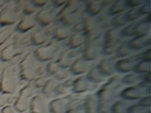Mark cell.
<instances>
[{
    "label": "cell",
    "mask_w": 151,
    "mask_h": 113,
    "mask_svg": "<svg viewBox=\"0 0 151 113\" xmlns=\"http://www.w3.org/2000/svg\"><path fill=\"white\" fill-rule=\"evenodd\" d=\"M80 4L79 1H71L66 2V5L58 14L61 22L71 25L75 24L80 17Z\"/></svg>",
    "instance_id": "6da1fadb"
},
{
    "label": "cell",
    "mask_w": 151,
    "mask_h": 113,
    "mask_svg": "<svg viewBox=\"0 0 151 113\" xmlns=\"http://www.w3.org/2000/svg\"><path fill=\"white\" fill-rule=\"evenodd\" d=\"M17 88V82L12 68L9 66L5 67L1 74L0 89L6 94H12Z\"/></svg>",
    "instance_id": "7a4b0ae2"
},
{
    "label": "cell",
    "mask_w": 151,
    "mask_h": 113,
    "mask_svg": "<svg viewBox=\"0 0 151 113\" xmlns=\"http://www.w3.org/2000/svg\"><path fill=\"white\" fill-rule=\"evenodd\" d=\"M36 63L34 56L28 54L20 63V75L22 79L27 81L32 80L35 75Z\"/></svg>",
    "instance_id": "3957f363"
},
{
    "label": "cell",
    "mask_w": 151,
    "mask_h": 113,
    "mask_svg": "<svg viewBox=\"0 0 151 113\" xmlns=\"http://www.w3.org/2000/svg\"><path fill=\"white\" fill-rule=\"evenodd\" d=\"M147 90L150 91V87L142 84L126 88L122 92V96L127 99H137L147 93Z\"/></svg>",
    "instance_id": "277c9868"
},
{
    "label": "cell",
    "mask_w": 151,
    "mask_h": 113,
    "mask_svg": "<svg viewBox=\"0 0 151 113\" xmlns=\"http://www.w3.org/2000/svg\"><path fill=\"white\" fill-rule=\"evenodd\" d=\"M18 16L16 9L10 6L5 7L0 11V25H6L14 24Z\"/></svg>",
    "instance_id": "5b68a950"
},
{
    "label": "cell",
    "mask_w": 151,
    "mask_h": 113,
    "mask_svg": "<svg viewBox=\"0 0 151 113\" xmlns=\"http://www.w3.org/2000/svg\"><path fill=\"white\" fill-rule=\"evenodd\" d=\"M22 52V47L18 44L14 43L6 46L1 51V59L4 62L9 61Z\"/></svg>",
    "instance_id": "8992f818"
},
{
    "label": "cell",
    "mask_w": 151,
    "mask_h": 113,
    "mask_svg": "<svg viewBox=\"0 0 151 113\" xmlns=\"http://www.w3.org/2000/svg\"><path fill=\"white\" fill-rule=\"evenodd\" d=\"M55 54V48L53 44H48L40 47L35 51V57L42 61L50 60Z\"/></svg>",
    "instance_id": "52a82bcc"
},
{
    "label": "cell",
    "mask_w": 151,
    "mask_h": 113,
    "mask_svg": "<svg viewBox=\"0 0 151 113\" xmlns=\"http://www.w3.org/2000/svg\"><path fill=\"white\" fill-rule=\"evenodd\" d=\"M55 10L52 6H48L40 11L35 16V20L40 24L47 25L50 24L54 18Z\"/></svg>",
    "instance_id": "ba28073f"
},
{
    "label": "cell",
    "mask_w": 151,
    "mask_h": 113,
    "mask_svg": "<svg viewBox=\"0 0 151 113\" xmlns=\"http://www.w3.org/2000/svg\"><path fill=\"white\" fill-rule=\"evenodd\" d=\"M99 23L93 18H88L83 23L84 35L90 40L94 39L99 32Z\"/></svg>",
    "instance_id": "9c48e42d"
},
{
    "label": "cell",
    "mask_w": 151,
    "mask_h": 113,
    "mask_svg": "<svg viewBox=\"0 0 151 113\" xmlns=\"http://www.w3.org/2000/svg\"><path fill=\"white\" fill-rule=\"evenodd\" d=\"M97 42L91 39L86 44L84 51V58L86 60H93L97 58L99 52V45Z\"/></svg>",
    "instance_id": "30bf717a"
},
{
    "label": "cell",
    "mask_w": 151,
    "mask_h": 113,
    "mask_svg": "<svg viewBox=\"0 0 151 113\" xmlns=\"http://www.w3.org/2000/svg\"><path fill=\"white\" fill-rule=\"evenodd\" d=\"M30 110L32 113H47V105L45 99L40 95L34 97L30 103Z\"/></svg>",
    "instance_id": "8fae6325"
},
{
    "label": "cell",
    "mask_w": 151,
    "mask_h": 113,
    "mask_svg": "<svg viewBox=\"0 0 151 113\" xmlns=\"http://www.w3.org/2000/svg\"><path fill=\"white\" fill-rule=\"evenodd\" d=\"M132 58H124L120 60L115 64V68L121 72H127L132 71L136 63Z\"/></svg>",
    "instance_id": "7c38bea8"
},
{
    "label": "cell",
    "mask_w": 151,
    "mask_h": 113,
    "mask_svg": "<svg viewBox=\"0 0 151 113\" xmlns=\"http://www.w3.org/2000/svg\"><path fill=\"white\" fill-rule=\"evenodd\" d=\"M90 86V82L87 78L85 77H80L73 82V89L76 93H81L88 90Z\"/></svg>",
    "instance_id": "4fadbf2b"
},
{
    "label": "cell",
    "mask_w": 151,
    "mask_h": 113,
    "mask_svg": "<svg viewBox=\"0 0 151 113\" xmlns=\"http://www.w3.org/2000/svg\"><path fill=\"white\" fill-rule=\"evenodd\" d=\"M35 18L31 16V15H26L22 18L17 25V28L22 32L27 31L32 29L36 24Z\"/></svg>",
    "instance_id": "5bb4252c"
},
{
    "label": "cell",
    "mask_w": 151,
    "mask_h": 113,
    "mask_svg": "<svg viewBox=\"0 0 151 113\" xmlns=\"http://www.w3.org/2000/svg\"><path fill=\"white\" fill-rule=\"evenodd\" d=\"M87 62L84 58H78L70 65V71L73 74H81L86 71Z\"/></svg>",
    "instance_id": "9a60e30c"
},
{
    "label": "cell",
    "mask_w": 151,
    "mask_h": 113,
    "mask_svg": "<svg viewBox=\"0 0 151 113\" xmlns=\"http://www.w3.org/2000/svg\"><path fill=\"white\" fill-rule=\"evenodd\" d=\"M97 67L101 74L104 76L112 75L114 72V69H116L114 64L113 62L110 60L102 61Z\"/></svg>",
    "instance_id": "2e32d148"
},
{
    "label": "cell",
    "mask_w": 151,
    "mask_h": 113,
    "mask_svg": "<svg viewBox=\"0 0 151 113\" xmlns=\"http://www.w3.org/2000/svg\"><path fill=\"white\" fill-rule=\"evenodd\" d=\"M71 32V29L68 25L62 22L58 24L54 29V34L57 38L64 39L67 38Z\"/></svg>",
    "instance_id": "e0dca14e"
},
{
    "label": "cell",
    "mask_w": 151,
    "mask_h": 113,
    "mask_svg": "<svg viewBox=\"0 0 151 113\" xmlns=\"http://www.w3.org/2000/svg\"><path fill=\"white\" fill-rule=\"evenodd\" d=\"M73 62V55L71 52L69 51H64L60 54L57 62L60 67L65 68L70 67Z\"/></svg>",
    "instance_id": "ac0fdd59"
},
{
    "label": "cell",
    "mask_w": 151,
    "mask_h": 113,
    "mask_svg": "<svg viewBox=\"0 0 151 113\" xmlns=\"http://www.w3.org/2000/svg\"><path fill=\"white\" fill-rule=\"evenodd\" d=\"M149 42L150 39L145 36H136L132 39L128 45L132 49H140L147 45Z\"/></svg>",
    "instance_id": "d6986e66"
},
{
    "label": "cell",
    "mask_w": 151,
    "mask_h": 113,
    "mask_svg": "<svg viewBox=\"0 0 151 113\" xmlns=\"http://www.w3.org/2000/svg\"><path fill=\"white\" fill-rule=\"evenodd\" d=\"M103 6V1H90L87 4V11L90 15L94 16L100 13Z\"/></svg>",
    "instance_id": "ffe728a7"
},
{
    "label": "cell",
    "mask_w": 151,
    "mask_h": 113,
    "mask_svg": "<svg viewBox=\"0 0 151 113\" xmlns=\"http://www.w3.org/2000/svg\"><path fill=\"white\" fill-rule=\"evenodd\" d=\"M66 105L64 99H56L52 101L49 105V109L52 113H63Z\"/></svg>",
    "instance_id": "44dd1931"
},
{
    "label": "cell",
    "mask_w": 151,
    "mask_h": 113,
    "mask_svg": "<svg viewBox=\"0 0 151 113\" xmlns=\"http://www.w3.org/2000/svg\"><path fill=\"white\" fill-rule=\"evenodd\" d=\"M121 35V31L118 28L110 29L106 35L107 44H114L119 40Z\"/></svg>",
    "instance_id": "7402d4cb"
},
{
    "label": "cell",
    "mask_w": 151,
    "mask_h": 113,
    "mask_svg": "<svg viewBox=\"0 0 151 113\" xmlns=\"http://www.w3.org/2000/svg\"><path fill=\"white\" fill-rule=\"evenodd\" d=\"M97 101L93 96H88L84 104V113H97Z\"/></svg>",
    "instance_id": "603a6c76"
},
{
    "label": "cell",
    "mask_w": 151,
    "mask_h": 113,
    "mask_svg": "<svg viewBox=\"0 0 151 113\" xmlns=\"http://www.w3.org/2000/svg\"><path fill=\"white\" fill-rule=\"evenodd\" d=\"M85 35L81 32H77L73 34L69 40V45L71 48H77L81 46L84 41Z\"/></svg>",
    "instance_id": "cb8c5ba5"
},
{
    "label": "cell",
    "mask_w": 151,
    "mask_h": 113,
    "mask_svg": "<svg viewBox=\"0 0 151 113\" xmlns=\"http://www.w3.org/2000/svg\"><path fill=\"white\" fill-rule=\"evenodd\" d=\"M150 23L147 21H143L136 24L135 35L137 36H145L149 32Z\"/></svg>",
    "instance_id": "d4e9b609"
},
{
    "label": "cell",
    "mask_w": 151,
    "mask_h": 113,
    "mask_svg": "<svg viewBox=\"0 0 151 113\" xmlns=\"http://www.w3.org/2000/svg\"><path fill=\"white\" fill-rule=\"evenodd\" d=\"M127 7L126 1L120 0L115 1L110 8L109 13L111 15L119 14L122 12L124 11Z\"/></svg>",
    "instance_id": "484cf974"
},
{
    "label": "cell",
    "mask_w": 151,
    "mask_h": 113,
    "mask_svg": "<svg viewBox=\"0 0 151 113\" xmlns=\"http://www.w3.org/2000/svg\"><path fill=\"white\" fill-rule=\"evenodd\" d=\"M56 82L55 81L50 79L46 81L45 85L43 86V93L47 98H52L54 92H55Z\"/></svg>",
    "instance_id": "4316f807"
},
{
    "label": "cell",
    "mask_w": 151,
    "mask_h": 113,
    "mask_svg": "<svg viewBox=\"0 0 151 113\" xmlns=\"http://www.w3.org/2000/svg\"><path fill=\"white\" fill-rule=\"evenodd\" d=\"M31 39L35 45H40L47 41V35L42 29L38 30L32 34Z\"/></svg>",
    "instance_id": "83f0119b"
},
{
    "label": "cell",
    "mask_w": 151,
    "mask_h": 113,
    "mask_svg": "<svg viewBox=\"0 0 151 113\" xmlns=\"http://www.w3.org/2000/svg\"><path fill=\"white\" fill-rule=\"evenodd\" d=\"M129 105L124 101H118L110 107L111 113H127Z\"/></svg>",
    "instance_id": "f1b7e54d"
},
{
    "label": "cell",
    "mask_w": 151,
    "mask_h": 113,
    "mask_svg": "<svg viewBox=\"0 0 151 113\" xmlns=\"http://www.w3.org/2000/svg\"><path fill=\"white\" fill-rule=\"evenodd\" d=\"M14 107L15 109L19 112H23L28 108V100L27 98L19 95L16 100Z\"/></svg>",
    "instance_id": "f546056e"
},
{
    "label": "cell",
    "mask_w": 151,
    "mask_h": 113,
    "mask_svg": "<svg viewBox=\"0 0 151 113\" xmlns=\"http://www.w3.org/2000/svg\"><path fill=\"white\" fill-rule=\"evenodd\" d=\"M86 78L89 81L100 82L103 80L104 75L101 74L97 67H95L89 71Z\"/></svg>",
    "instance_id": "4dcf8cb0"
},
{
    "label": "cell",
    "mask_w": 151,
    "mask_h": 113,
    "mask_svg": "<svg viewBox=\"0 0 151 113\" xmlns=\"http://www.w3.org/2000/svg\"><path fill=\"white\" fill-rule=\"evenodd\" d=\"M133 69L139 74L147 73L150 70V61L144 60L138 62L135 64Z\"/></svg>",
    "instance_id": "1f68e13d"
},
{
    "label": "cell",
    "mask_w": 151,
    "mask_h": 113,
    "mask_svg": "<svg viewBox=\"0 0 151 113\" xmlns=\"http://www.w3.org/2000/svg\"><path fill=\"white\" fill-rule=\"evenodd\" d=\"M73 82L68 80L62 84H60L55 87V92L59 94H65L68 92L69 88L73 86Z\"/></svg>",
    "instance_id": "d6a6232c"
},
{
    "label": "cell",
    "mask_w": 151,
    "mask_h": 113,
    "mask_svg": "<svg viewBox=\"0 0 151 113\" xmlns=\"http://www.w3.org/2000/svg\"><path fill=\"white\" fill-rule=\"evenodd\" d=\"M12 29L9 27L0 29V45H1L10 37L12 34Z\"/></svg>",
    "instance_id": "836d02e7"
},
{
    "label": "cell",
    "mask_w": 151,
    "mask_h": 113,
    "mask_svg": "<svg viewBox=\"0 0 151 113\" xmlns=\"http://www.w3.org/2000/svg\"><path fill=\"white\" fill-rule=\"evenodd\" d=\"M127 22V21L125 18L124 14H117L111 20V23L114 25L116 28H118L125 25Z\"/></svg>",
    "instance_id": "e575fe53"
},
{
    "label": "cell",
    "mask_w": 151,
    "mask_h": 113,
    "mask_svg": "<svg viewBox=\"0 0 151 113\" xmlns=\"http://www.w3.org/2000/svg\"><path fill=\"white\" fill-rule=\"evenodd\" d=\"M97 113H108L110 111V103L99 100L97 101Z\"/></svg>",
    "instance_id": "d590c367"
},
{
    "label": "cell",
    "mask_w": 151,
    "mask_h": 113,
    "mask_svg": "<svg viewBox=\"0 0 151 113\" xmlns=\"http://www.w3.org/2000/svg\"><path fill=\"white\" fill-rule=\"evenodd\" d=\"M132 49L130 48L129 45L127 44H123L117 48L116 52L117 55L120 57H124L130 55L131 53Z\"/></svg>",
    "instance_id": "8d00e7d4"
},
{
    "label": "cell",
    "mask_w": 151,
    "mask_h": 113,
    "mask_svg": "<svg viewBox=\"0 0 151 113\" xmlns=\"http://www.w3.org/2000/svg\"><path fill=\"white\" fill-rule=\"evenodd\" d=\"M125 18L126 19V20L128 21H134L136 19H137L140 16V12L139 11V9H131L129 11H127L125 14H124Z\"/></svg>",
    "instance_id": "74e56055"
},
{
    "label": "cell",
    "mask_w": 151,
    "mask_h": 113,
    "mask_svg": "<svg viewBox=\"0 0 151 113\" xmlns=\"http://www.w3.org/2000/svg\"><path fill=\"white\" fill-rule=\"evenodd\" d=\"M146 108H145L140 104H133L129 106L127 113H146Z\"/></svg>",
    "instance_id": "f35d334b"
},
{
    "label": "cell",
    "mask_w": 151,
    "mask_h": 113,
    "mask_svg": "<svg viewBox=\"0 0 151 113\" xmlns=\"http://www.w3.org/2000/svg\"><path fill=\"white\" fill-rule=\"evenodd\" d=\"M139 79H140L139 75L135 74H130L124 76L122 79V81L124 84H133L137 82V81L139 80Z\"/></svg>",
    "instance_id": "ab89813d"
},
{
    "label": "cell",
    "mask_w": 151,
    "mask_h": 113,
    "mask_svg": "<svg viewBox=\"0 0 151 113\" xmlns=\"http://www.w3.org/2000/svg\"><path fill=\"white\" fill-rule=\"evenodd\" d=\"M136 24H130L124 27L121 31V34L124 36H132L135 35V29Z\"/></svg>",
    "instance_id": "60d3db41"
},
{
    "label": "cell",
    "mask_w": 151,
    "mask_h": 113,
    "mask_svg": "<svg viewBox=\"0 0 151 113\" xmlns=\"http://www.w3.org/2000/svg\"><path fill=\"white\" fill-rule=\"evenodd\" d=\"M34 93V88L32 85L30 84L27 85V86L24 87L20 91V95L23 96L24 97L28 98L32 95Z\"/></svg>",
    "instance_id": "b9f144b4"
},
{
    "label": "cell",
    "mask_w": 151,
    "mask_h": 113,
    "mask_svg": "<svg viewBox=\"0 0 151 113\" xmlns=\"http://www.w3.org/2000/svg\"><path fill=\"white\" fill-rule=\"evenodd\" d=\"M61 67L58 65L57 62H50L47 65V71L52 75H55Z\"/></svg>",
    "instance_id": "7bdbcfd3"
},
{
    "label": "cell",
    "mask_w": 151,
    "mask_h": 113,
    "mask_svg": "<svg viewBox=\"0 0 151 113\" xmlns=\"http://www.w3.org/2000/svg\"><path fill=\"white\" fill-rule=\"evenodd\" d=\"M117 46L114 44H107L104 48L103 49V52L105 55H111L113 53H114L116 51L117 48Z\"/></svg>",
    "instance_id": "ee69618b"
},
{
    "label": "cell",
    "mask_w": 151,
    "mask_h": 113,
    "mask_svg": "<svg viewBox=\"0 0 151 113\" xmlns=\"http://www.w3.org/2000/svg\"><path fill=\"white\" fill-rule=\"evenodd\" d=\"M109 15L106 13H103L99 16V20L100 24L104 27H107L109 25V24L111 22V21L109 19Z\"/></svg>",
    "instance_id": "f6af8a7d"
},
{
    "label": "cell",
    "mask_w": 151,
    "mask_h": 113,
    "mask_svg": "<svg viewBox=\"0 0 151 113\" xmlns=\"http://www.w3.org/2000/svg\"><path fill=\"white\" fill-rule=\"evenodd\" d=\"M36 10V6L32 3L26 4L24 8V11L26 15H31Z\"/></svg>",
    "instance_id": "bcb514c9"
},
{
    "label": "cell",
    "mask_w": 151,
    "mask_h": 113,
    "mask_svg": "<svg viewBox=\"0 0 151 113\" xmlns=\"http://www.w3.org/2000/svg\"><path fill=\"white\" fill-rule=\"evenodd\" d=\"M140 105L145 108H148L150 106V95L143 97L140 99L139 104Z\"/></svg>",
    "instance_id": "7dc6e473"
},
{
    "label": "cell",
    "mask_w": 151,
    "mask_h": 113,
    "mask_svg": "<svg viewBox=\"0 0 151 113\" xmlns=\"http://www.w3.org/2000/svg\"><path fill=\"white\" fill-rule=\"evenodd\" d=\"M139 12L140 15H145V14H149L150 11V4H145L142 6L139 9Z\"/></svg>",
    "instance_id": "c3c4849f"
},
{
    "label": "cell",
    "mask_w": 151,
    "mask_h": 113,
    "mask_svg": "<svg viewBox=\"0 0 151 113\" xmlns=\"http://www.w3.org/2000/svg\"><path fill=\"white\" fill-rule=\"evenodd\" d=\"M127 6L130 7H135L139 6V5L142 4V1L140 0H129L126 1Z\"/></svg>",
    "instance_id": "681fc988"
},
{
    "label": "cell",
    "mask_w": 151,
    "mask_h": 113,
    "mask_svg": "<svg viewBox=\"0 0 151 113\" xmlns=\"http://www.w3.org/2000/svg\"><path fill=\"white\" fill-rule=\"evenodd\" d=\"M45 80V78H42V77L38 78L35 81V85L36 87H39V88L40 87H42L45 85V84L46 82V81Z\"/></svg>",
    "instance_id": "f907efd6"
},
{
    "label": "cell",
    "mask_w": 151,
    "mask_h": 113,
    "mask_svg": "<svg viewBox=\"0 0 151 113\" xmlns=\"http://www.w3.org/2000/svg\"><path fill=\"white\" fill-rule=\"evenodd\" d=\"M2 113H14V109L10 105H7L4 107L1 110Z\"/></svg>",
    "instance_id": "816d5d0a"
},
{
    "label": "cell",
    "mask_w": 151,
    "mask_h": 113,
    "mask_svg": "<svg viewBox=\"0 0 151 113\" xmlns=\"http://www.w3.org/2000/svg\"><path fill=\"white\" fill-rule=\"evenodd\" d=\"M35 6H44V5H45L48 1H40V0H38V1H33L31 2Z\"/></svg>",
    "instance_id": "f5cc1de1"
},
{
    "label": "cell",
    "mask_w": 151,
    "mask_h": 113,
    "mask_svg": "<svg viewBox=\"0 0 151 113\" xmlns=\"http://www.w3.org/2000/svg\"><path fill=\"white\" fill-rule=\"evenodd\" d=\"M144 59L145 61H150L151 59V57H150V49H149L147 51H146L144 56Z\"/></svg>",
    "instance_id": "db71d44e"
},
{
    "label": "cell",
    "mask_w": 151,
    "mask_h": 113,
    "mask_svg": "<svg viewBox=\"0 0 151 113\" xmlns=\"http://www.w3.org/2000/svg\"><path fill=\"white\" fill-rule=\"evenodd\" d=\"M6 99L2 95H0V107L5 105L6 103Z\"/></svg>",
    "instance_id": "11a10c76"
},
{
    "label": "cell",
    "mask_w": 151,
    "mask_h": 113,
    "mask_svg": "<svg viewBox=\"0 0 151 113\" xmlns=\"http://www.w3.org/2000/svg\"><path fill=\"white\" fill-rule=\"evenodd\" d=\"M66 2H67V1H54V5L55 6H61V5H63L64 4H65Z\"/></svg>",
    "instance_id": "9f6ffc18"
},
{
    "label": "cell",
    "mask_w": 151,
    "mask_h": 113,
    "mask_svg": "<svg viewBox=\"0 0 151 113\" xmlns=\"http://www.w3.org/2000/svg\"><path fill=\"white\" fill-rule=\"evenodd\" d=\"M150 72H149L146 73V75L145 76V82L147 83H150Z\"/></svg>",
    "instance_id": "6f0895ef"
},
{
    "label": "cell",
    "mask_w": 151,
    "mask_h": 113,
    "mask_svg": "<svg viewBox=\"0 0 151 113\" xmlns=\"http://www.w3.org/2000/svg\"><path fill=\"white\" fill-rule=\"evenodd\" d=\"M65 113H80V112L74 108H70V109H68L65 112Z\"/></svg>",
    "instance_id": "680465c9"
},
{
    "label": "cell",
    "mask_w": 151,
    "mask_h": 113,
    "mask_svg": "<svg viewBox=\"0 0 151 113\" xmlns=\"http://www.w3.org/2000/svg\"><path fill=\"white\" fill-rule=\"evenodd\" d=\"M5 3V1L4 0H0V7L3 6Z\"/></svg>",
    "instance_id": "91938a15"
}]
</instances>
